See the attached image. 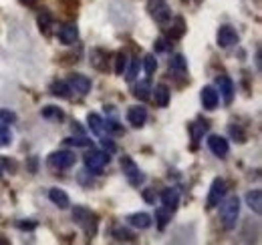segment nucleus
<instances>
[{"instance_id": "1", "label": "nucleus", "mask_w": 262, "mask_h": 245, "mask_svg": "<svg viewBox=\"0 0 262 245\" xmlns=\"http://www.w3.org/2000/svg\"><path fill=\"white\" fill-rule=\"evenodd\" d=\"M73 221L85 231L87 237H93L97 233V215L83 205H75L73 209Z\"/></svg>"}, {"instance_id": "2", "label": "nucleus", "mask_w": 262, "mask_h": 245, "mask_svg": "<svg viewBox=\"0 0 262 245\" xmlns=\"http://www.w3.org/2000/svg\"><path fill=\"white\" fill-rule=\"evenodd\" d=\"M220 217H222V223L226 229H234L236 227V221H238V215H240V199L238 197H228L226 201L222 199L220 203Z\"/></svg>"}, {"instance_id": "3", "label": "nucleus", "mask_w": 262, "mask_h": 245, "mask_svg": "<svg viewBox=\"0 0 262 245\" xmlns=\"http://www.w3.org/2000/svg\"><path fill=\"white\" fill-rule=\"evenodd\" d=\"M109 153L107 151H97V149H91L83 155V163H85V169L91 171V173H101L103 167L109 163Z\"/></svg>"}, {"instance_id": "4", "label": "nucleus", "mask_w": 262, "mask_h": 245, "mask_svg": "<svg viewBox=\"0 0 262 245\" xmlns=\"http://www.w3.org/2000/svg\"><path fill=\"white\" fill-rule=\"evenodd\" d=\"M119 165H121V171L125 173V177L129 179V183L133 187H139V185L145 181V175L139 171V167H137V163L131 159V157H121V161H119Z\"/></svg>"}, {"instance_id": "5", "label": "nucleus", "mask_w": 262, "mask_h": 245, "mask_svg": "<svg viewBox=\"0 0 262 245\" xmlns=\"http://www.w3.org/2000/svg\"><path fill=\"white\" fill-rule=\"evenodd\" d=\"M47 163L53 171H65V169H71L75 165V153L73 151H55L49 157Z\"/></svg>"}, {"instance_id": "6", "label": "nucleus", "mask_w": 262, "mask_h": 245, "mask_svg": "<svg viewBox=\"0 0 262 245\" xmlns=\"http://www.w3.org/2000/svg\"><path fill=\"white\" fill-rule=\"evenodd\" d=\"M147 10H149L151 18L156 22H160V24L169 22V18H171V10H169V6H167L165 0H149L147 2Z\"/></svg>"}, {"instance_id": "7", "label": "nucleus", "mask_w": 262, "mask_h": 245, "mask_svg": "<svg viewBox=\"0 0 262 245\" xmlns=\"http://www.w3.org/2000/svg\"><path fill=\"white\" fill-rule=\"evenodd\" d=\"M226 197V181L216 177L212 181V187H210V193H208V209H214L222 203V199Z\"/></svg>"}, {"instance_id": "8", "label": "nucleus", "mask_w": 262, "mask_h": 245, "mask_svg": "<svg viewBox=\"0 0 262 245\" xmlns=\"http://www.w3.org/2000/svg\"><path fill=\"white\" fill-rule=\"evenodd\" d=\"M67 85H69L71 92L75 91V92H79V94H87V92L91 91V79L85 77V75H81V72H73V75L69 77Z\"/></svg>"}, {"instance_id": "9", "label": "nucleus", "mask_w": 262, "mask_h": 245, "mask_svg": "<svg viewBox=\"0 0 262 245\" xmlns=\"http://www.w3.org/2000/svg\"><path fill=\"white\" fill-rule=\"evenodd\" d=\"M216 38H218V44H220L222 48H230V46L238 44V32H236V29H232L230 24L220 27Z\"/></svg>"}, {"instance_id": "10", "label": "nucleus", "mask_w": 262, "mask_h": 245, "mask_svg": "<svg viewBox=\"0 0 262 245\" xmlns=\"http://www.w3.org/2000/svg\"><path fill=\"white\" fill-rule=\"evenodd\" d=\"M216 87H218V94H222V99H224V103L230 105L232 101H234V83H232V79L226 77V75H220V77H216Z\"/></svg>"}, {"instance_id": "11", "label": "nucleus", "mask_w": 262, "mask_h": 245, "mask_svg": "<svg viewBox=\"0 0 262 245\" xmlns=\"http://www.w3.org/2000/svg\"><path fill=\"white\" fill-rule=\"evenodd\" d=\"M208 147H210V151L216 155V157H226L230 151V145L228 141L224 139V137H220V135H210L208 137Z\"/></svg>"}, {"instance_id": "12", "label": "nucleus", "mask_w": 262, "mask_h": 245, "mask_svg": "<svg viewBox=\"0 0 262 245\" xmlns=\"http://www.w3.org/2000/svg\"><path fill=\"white\" fill-rule=\"evenodd\" d=\"M127 121H129V125L131 127H135V129L143 127L145 121H147V109L141 107V105L129 107V111H127Z\"/></svg>"}, {"instance_id": "13", "label": "nucleus", "mask_w": 262, "mask_h": 245, "mask_svg": "<svg viewBox=\"0 0 262 245\" xmlns=\"http://www.w3.org/2000/svg\"><path fill=\"white\" fill-rule=\"evenodd\" d=\"M200 99H202L204 109H208V111H214L218 107V103H220V94L214 87H204L202 92H200Z\"/></svg>"}, {"instance_id": "14", "label": "nucleus", "mask_w": 262, "mask_h": 245, "mask_svg": "<svg viewBox=\"0 0 262 245\" xmlns=\"http://www.w3.org/2000/svg\"><path fill=\"white\" fill-rule=\"evenodd\" d=\"M162 203H164L165 209H169L171 213L176 211V207H178V203H180V191H178V187H167V189H164V193H162Z\"/></svg>"}, {"instance_id": "15", "label": "nucleus", "mask_w": 262, "mask_h": 245, "mask_svg": "<svg viewBox=\"0 0 262 245\" xmlns=\"http://www.w3.org/2000/svg\"><path fill=\"white\" fill-rule=\"evenodd\" d=\"M107 59H109V53L103 51V48H93L91 55H89V61H91V66L97 68L101 72L107 70Z\"/></svg>"}, {"instance_id": "16", "label": "nucleus", "mask_w": 262, "mask_h": 245, "mask_svg": "<svg viewBox=\"0 0 262 245\" xmlns=\"http://www.w3.org/2000/svg\"><path fill=\"white\" fill-rule=\"evenodd\" d=\"M57 36H59V40H61L63 44L71 46V44H75V42H77V38H79V31H77V27H75V24H65V27H61V29H59Z\"/></svg>"}, {"instance_id": "17", "label": "nucleus", "mask_w": 262, "mask_h": 245, "mask_svg": "<svg viewBox=\"0 0 262 245\" xmlns=\"http://www.w3.org/2000/svg\"><path fill=\"white\" fill-rule=\"evenodd\" d=\"M127 221H129L131 227H135V229H147V227H151V215L143 213V211L131 213L127 217Z\"/></svg>"}, {"instance_id": "18", "label": "nucleus", "mask_w": 262, "mask_h": 245, "mask_svg": "<svg viewBox=\"0 0 262 245\" xmlns=\"http://www.w3.org/2000/svg\"><path fill=\"white\" fill-rule=\"evenodd\" d=\"M171 20V24H169V29H167V34H169V38L171 40H176V38H182L184 34H186V20L182 18V16H176V18H169Z\"/></svg>"}, {"instance_id": "19", "label": "nucleus", "mask_w": 262, "mask_h": 245, "mask_svg": "<svg viewBox=\"0 0 262 245\" xmlns=\"http://www.w3.org/2000/svg\"><path fill=\"white\" fill-rule=\"evenodd\" d=\"M244 199H246V205H248L254 213L256 215L262 213V191L260 189H252V191H248Z\"/></svg>"}, {"instance_id": "20", "label": "nucleus", "mask_w": 262, "mask_h": 245, "mask_svg": "<svg viewBox=\"0 0 262 245\" xmlns=\"http://www.w3.org/2000/svg\"><path fill=\"white\" fill-rule=\"evenodd\" d=\"M49 199L59 207V209H67L69 205H71V199H69V195H67L63 189H57V187H53L51 191H49Z\"/></svg>"}, {"instance_id": "21", "label": "nucleus", "mask_w": 262, "mask_h": 245, "mask_svg": "<svg viewBox=\"0 0 262 245\" xmlns=\"http://www.w3.org/2000/svg\"><path fill=\"white\" fill-rule=\"evenodd\" d=\"M154 92V96H156V105L158 107H167L169 105V99H171V91H169V87L167 85H158L156 89H151Z\"/></svg>"}, {"instance_id": "22", "label": "nucleus", "mask_w": 262, "mask_h": 245, "mask_svg": "<svg viewBox=\"0 0 262 245\" xmlns=\"http://www.w3.org/2000/svg\"><path fill=\"white\" fill-rule=\"evenodd\" d=\"M169 70L171 72H176V75H186L188 72V61H186V57L184 55H173L171 57V61H169Z\"/></svg>"}, {"instance_id": "23", "label": "nucleus", "mask_w": 262, "mask_h": 245, "mask_svg": "<svg viewBox=\"0 0 262 245\" xmlns=\"http://www.w3.org/2000/svg\"><path fill=\"white\" fill-rule=\"evenodd\" d=\"M49 91H51L53 96H59V99H69L71 96V89H69L67 81H53Z\"/></svg>"}, {"instance_id": "24", "label": "nucleus", "mask_w": 262, "mask_h": 245, "mask_svg": "<svg viewBox=\"0 0 262 245\" xmlns=\"http://www.w3.org/2000/svg\"><path fill=\"white\" fill-rule=\"evenodd\" d=\"M40 115L45 117V119H49V121H63L65 119V113L59 109V107H55V105H47V107H42L40 109Z\"/></svg>"}, {"instance_id": "25", "label": "nucleus", "mask_w": 262, "mask_h": 245, "mask_svg": "<svg viewBox=\"0 0 262 245\" xmlns=\"http://www.w3.org/2000/svg\"><path fill=\"white\" fill-rule=\"evenodd\" d=\"M87 122H89V129H91V133H93V135H97V137L103 135L105 121L99 117L97 113H89V115H87Z\"/></svg>"}, {"instance_id": "26", "label": "nucleus", "mask_w": 262, "mask_h": 245, "mask_svg": "<svg viewBox=\"0 0 262 245\" xmlns=\"http://www.w3.org/2000/svg\"><path fill=\"white\" fill-rule=\"evenodd\" d=\"M208 122L206 121H198V122H192L188 129H190V133H192V141H194V145H198V141L202 139V135L208 131Z\"/></svg>"}, {"instance_id": "27", "label": "nucleus", "mask_w": 262, "mask_h": 245, "mask_svg": "<svg viewBox=\"0 0 262 245\" xmlns=\"http://www.w3.org/2000/svg\"><path fill=\"white\" fill-rule=\"evenodd\" d=\"M139 101H147L149 96H151V81L149 79H145V81H141L137 87H135V92H133Z\"/></svg>"}, {"instance_id": "28", "label": "nucleus", "mask_w": 262, "mask_h": 245, "mask_svg": "<svg viewBox=\"0 0 262 245\" xmlns=\"http://www.w3.org/2000/svg\"><path fill=\"white\" fill-rule=\"evenodd\" d=\"M169 219H171V211H169V209L160 207V209L156 211V221H158V229H160V231H164L165 227H167Z\"/></svg>"}, {"instance_id": "29", "label": "nucleus", "mask_w": 262, "mask_h": 245, "mask_svg": "<svg viewBox=\"0 0 262 245\" xmlns=\"http://www.w3.org/2000/svg\"><path fill=\"white\" fill-rule=\"evenodd\" d=\"M127 68V55L121 51L115 55V75H123Z\"/></svg>"}, {"instance_id": "30", "label": "nucleus", "mask_w": 262, "mask_h": 245, "mask_svg": "<svg viewBox=\"0 0 262 245\" xmlns=\"http://www.w3.org/2000/svg\"><path fill=\"white\" fill-rule=\"evenodd\" d=\"M141 64H143V70H145L147 75H154V72H156V68H158V61H156V57H154V55H145V57H143V61H141Z\"/></svg>"}, {"instance_id": "31", "label": "nucleus", "mask_w": 262, "mask_h": 245, "mask_svg": "<svg viewBox=\"0 0 262 245\" xmlns=\"http://www.w3.org/2000/svg\"><path fill=\"white\" fill-rule=\"evenodd\" d=\"M139 66H141V61L135 57V59H131V66L129 70H127V75H125V79H127V83H133L135 79H137V72H139Z\"/></svg>"}, {"instance_id": "32", "label": "nucleus", "mask_w": 262, "mask_h": 245, "mask_svg": "<svg viewBox=\"0 0 262 245\" xmlns=\"http://www.w3.org/2000/svg\"><path fill=\"white\" fill-rule=\"evenodd\" d=\"M10 141H12V135H10V129H8V125L0 122V147H6V145H10Z\"/></svg>"}, {"instance_id": "33", "label": "nucleus", "mask_w": 262, "mask_h": 245, "mask_svg": "<svg viewBox=\"0 0 262 245\" xmlns=\"http://www.w3.org/2000/svg\"><path fill=\"white\" fill-rule=\"evenodd\" d=\"M113 235H115L117 241H133V239H135L129 229H123V227H117V229L113 231Z\"/></svg>"}, {"instance_id": "34", "label": "nucleus", "mask_w": 262, "mask_h": 245, "mask_svg": "<svg viewBox=\"0 0 262 245\" xmlns=\"http://www.w3.org/2000/svg\"><path fill=\"white\" fill-rule=\"evenodd\" d=\"M65 145H73V147H89V145H91V141H89V139H85V137L81 135L79 139H75V137L65 139Z\"/></svg>"}, {"instance_id": "35", "label": "nucleus", "mask_w": 262, "mask_h": 245, "mask_svg": "<svg viewBox=\"0 0 262 245\" xmlns=\"http://www.w3.org/2000/svg\"><path fill=\"white\" fill-rule=\"evenodd\" d=\"M16 227L23 229V231H34L38 227V223L33 219H20V221H16Z\"/></svg>"}, {"instance_id": "36", "label": "nucleus", "mask_w": 262, "mask_h": 245, "mask_svg": "<svg viewBox=\"0 0 262 245\" xmlns=\"http://www.w3.org/2000/svg\"><path fill=\"white\" fill-rule=\"evenodd\" d=\"M169 48H171V40L169 38L162 36V38L156 40V53H167Z\"/></svg>"}, {"instance_id": "37", "label": "nucleus", "mask_w": 262, "mask_h": 245, "mask_svg": "<svg viewBox=\"0 0 262 245\" xmlns=\"http://www.w3.org/2000/svg\"><path fill=\"white\" fill-rule=\"evenodd\" d=\"M16 121V115L12 113V111H8V109H0V122H4V125H10V122Z\"/></svg>"}, {"instance_id": "38", "label": "nucleus", "mask_w": 262, "mask_h": 245, "mask_svg": "<svg viewBox=\"0 0 262 245\" xmlns=\"http://www.w3.org/2000/svg\"><path fill=\"white\" fill-rule=\"evenodd\" d=\"M38 27H40V31L49 32V27H51V14L49 12L38 14Z\"/></svg>"}, {"instance_id": "39", "label": "nucleus", "mask_w": 262, "mask_h": 245, "mask_svg": "<svg viewBox=\"0 0 262 245\" xmlns=\"http://www.w3.org/2000/svg\"><path fill=\"white\" fill-rule=\"evenodd\" d=\"M101 145H103V149H105V151H107V153H109V155H111V153H115V151H117V147H115V143H113V141H111L109 137H103V135H101Z\"/></svg>"}, {"instance_id": "40", "label": "nucleus", "mask_w": 262, "mask_h": 245, "mask_svg": "<svg viewBox=\"0 0 262 245\" xmlns=\"http://www.w3.org/2000/svg\"><path fill=\"white\" fill-rule=\"evenodd\" d=\"M230 135H232L234 139H238L240 143H244V141H246V135L242 133V129H240L238 125H236V127H234V125H230Z\"/></svg>"}, {"instance_id": "41", "label": "nucleus", "mask_w": 262, "mask_h": 245, "mask_svg": "<svg viewBox=\"0 0 262 245\" xmlns=\"http://www.w3.org/2000/svg\"><path fill=\"white\" fill-rule=\"evenodd\" d=\"M143 199H145L149 205H154V203H156V199H158L156 189H143Z\"/></svg>"}, {"instance_id": "42", "label": "nucleus", "mask_w": 262, "mask_h": 245, "mask_svg": "<svg viewBox=\"0 0 262 245\" xmlns=\"http://www.w3.org/2000/svg\"><path fill=\"white\" fill-rule=\"evenodd\" d=\"M105 127H107V131L121 133V127H119V122H117V121H107V122H105Z\"/></svg>"}, {"instance_id": "43", "label": "nucleus", "mask_w": 262, "mask_h": 245, "mask_svg": "<svg viewBox=\"0 0 262 245\" xmlns=\"http://www.w3.org/2000/svg\"><path fill=\"white\" fill-rule=\"evenodd\" d=\"M71 129H73V133H77V135H85V131L79 127V122H77V121L73 122V127H71Z\"/></svg>"}, {"instance_id": "44", "label": "nucleus", "mask_w": 262, "mask_h": 245, "mask_svg": "<svg viewBox=\"0 0 262 245\" xmlns=\"http://www.w3.org/2000/svg\"><path fill=\"white\" fill-rule=\"evenodd\" d=\"M31 171L36 173V159H31Z\"/></svg>"}, {"instance_id": "45", "label": "nucleus", "mask_w": 262, "mask_h": 245, "mask_svg": "<svg viewBox=\"0 0 262 245\" xmlns=\"http://www.w3.org/2000/svg\"><path fill=\"white\" fill-rule=\"evenodd\" d=\"M2 171H4V159L0 157V175H2Z\"/></svg>"}, {"instance_id": "46", "label": "nucleus", "mask_w": 262, "mask_h": 245, "mask_svg": "<svg viewBox=\"0 0 262 245\" xmlns=\"http://www.w3.org/2000/svg\"><path fill=\"white\" fill-rule=\"evenodd\" d=\"M20 2H23V4H29V6H31V4H34L36 0H20Z\"/></svg>"}, {"instance_id": "47", "label": "nucleus", "mask_w": 262, "mask_h": 245, "mask_svg": "<svg viewBox=\"0 0 262 245\" xmlns=\"http://www.w3.org/2000/svg\"><path fill=\"white\" fill-rule=\"evenodd\" d=\"M0 245H8V241L6 239H0Z\"/></svg>"}, {"instance_id": "48", "label": "nucleus", "mask_w": 262, "mask_h": 245, "mask_svg": "<svg viewBox=\"0 0 262 245\" xmlns=\"http://www.w3.org/2000/svg\"><path fill=\"white\" fill-rule=\"evenodd\" d=\"M196 2H202V0H196Z\"/></svg>"}]
</instances>
